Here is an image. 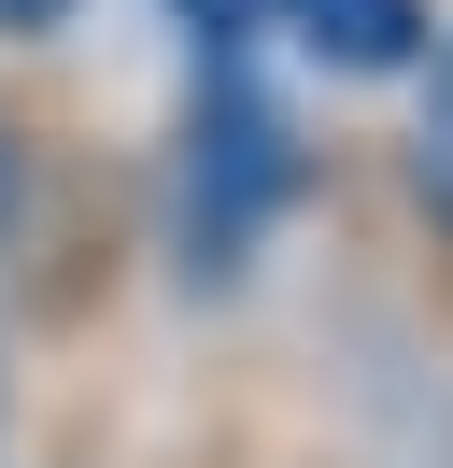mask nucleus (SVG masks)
<instances>
[{"mask_svg": "<svg viewBox=\"0 0 453 468\" xmlns=\"http://www.w3.org/2000/svg\"><path fill=\"white\" fill-rule=\"evenodd\" d=\"M15 185H28V156H15V128H0V228H15Z\"/></svg>", "mask_w": 453, "mask_h": 468, "instance_id": "obj_6", "label": "nucleus"}, {"mask_svg": "<svg viewBox=\"0 0 453 468\" xmlns=\"http://www.w3.org/2000/svg\"><path fill=\"white\" fill-rule=\"evenodd\" d=\"M170 15H184L198 58H255V29H269V0H170Z\"/></svg>", "mask_w": 453, "mask_h": 468, "instance_id": "obj_4", "label": "nucleus"}, {"mask_svg": "<svg viewBox=\"0 0 453 468\" xmlns=\"http://www.w3.org/2000/svg\"><path fill=\"white\" fill-rule=\"evenodd\" d=\"M269 29L298 43L326 86H396V71L439 43V29H425V0H269Z\"/></svg>", "mask_w": 453, "mask_h": 468, "instance_id": "obj_2", "label": "nucleus"}, {"mask_svg": "<svg viewBox=\"0 0 453 468\" xmlns=\"http://www.w3.org/2000/svg\"><path fill=\"white\" fill-rule=\"evenodd\" d=\"M411 199H425V228L453 241V43L411 58Z\"/></svg>", "mask_w": 453, "mask_h": 468, "instance_id": "obj_3", "label": "nucleus"}, {"mask_svg": "<svg viewBox=\"0 0 453 468\" xmlns=\"http://www.w3.org/2000/svg\"><path fill=\"white\" fill-rule=\"evenodd\" d=\"M71 29V0H0V43H57Z\"/></svg>", "mask_w": 453, "mask_h": 468, "instance_id": "obj_5", "label": "nucleus"}, {"mask_svg": "<svg viewBox=\"0 0 453 468\" xmlns=\"http://www.w3.org/2000/svg\"><path fill=\"white\" fill-rule=\"evenodd\" d=\"M283 185H298L283 100L255 86V58H198V100H184V270L198 284H226V270L269 241Z\"/></svg>", "mask_w": 453, "mask_h": 468, "instance_id": "obj_1", "label": "nucleus"}]
</instances>
